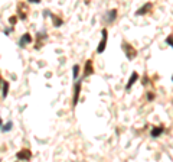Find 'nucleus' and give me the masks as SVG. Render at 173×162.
Returning a JSON list of instances; mask_svg holds the SVG:
<instances>
[{
  "mask_svg": "<svg viewBox=\"0 0 173 162\" xmlns=\"http://www.w3.org/2000/svg\"><path fill=\"white\" fill-rule=\"evenodd\" d=\"M121 49L124 51V54H125V56H127L129 61H133L136 56H137V51L133 48V45L127 44V42H123V44H121Z\"/></svg>",
  "mask_w": 173,
  "mask_h": 162,
  "instance_id": "1",
  "label": "nucleus"
},
{
  "mask_svg": "<svg viewBox=\"0 0 173 162\" xmlns=\"http://www.w3.org/2000/svg\"><path fill=\"white\" fill-rule=\"evenodd\" d=\"M107 39H108V31L105 28L101 31V41H100V44L97 46V52L98 54H103L104 51H105V46H107Z\"/></svg>",
  "mask_w": 173,
  "mask_h": 162,
  "instance_id": "2",
  "label": "nucleus"
},
{
  "mask_svg": "<svg viewBox=\"0 0 173 162\" xmlns=\"http://www.w3.org/2000/svg\"><path fill=\"white\" fill-rule=\"evenodd\" d=\"M81 83L82 80H76V83L74 84V95H72V107H75L78 104V100H79V93H81Z\"/></svg>",
  "mask_w": 173,
  "mask_h": 162,
  "instance_id": "3",
  "label": "nucleus"
},
{
  "mask_svg": "<svg viewBox=\"0 0 173 162\" xmlns=\"http://www.w3.org/2000/svg\"><path fill=\"white\" fill-rule=\"evenodd\" d=\"M27 13H29V9H27L26 3H17V16L20 20H26L27 19Z\"/></svg>",
  "mask_w": 173,
  "mask_h": 162,
  "instance_id": "4",
  "label": "nucleus"
},
{
  "mask_svg": "<svg viewBox=\"0 0 173 162\" xmlns=\"http://www.w3.org/2000/svg\"><path fill=\"white\" fill-rule=\"evenodd\" d=\"M16 158L19 161H29L30 158H32V152L29 151V149H20V151L16 153Z\"/></svg>",
  "mask_w": 173,
  "mask_h": 162,
  "instance_id": "5",
  "label": "nucleus"
},
{
  "mask_svg": "<svg viewBox=\"0 0 173 162\" xmlns=\"http://www.w3.org/2000/svg\"><path fill=\"white\" fill-rule=\"evenodd\" d=\"M30 42H32V36L29 34H23L20 36V39H19V42H17V45H19V48H26Z\"/></svg>",
  "mask_w": 173,
  "mask_h": 162,
  "instance_id": "6",
  "label": "nucleus"
},
{
  "mask_svg": "<svg viewBox=\"0 0 173 162\" xmlns=\"http://www.w3.org/2000/svg\"><path fill=\"white\" fill-rule=\"evenodd\" d=\"M151 9H153V3H150V2H149V3H146L144 6H141L140 9L136 12V15H137V16H143V15L149 13V12H150Z\"/></svg>",
  "mask_w": 173,
  "mask_h": 162,
  "instance_id": "7",
  "label": "nucleus"
},
{
  "mask_svg": "<svg viewBox=\"0 0 173 162\" xmlns=\"http://www.w3.org/2000/svg\"><path fill=\"white\" fill-rule=\"evenodd\" d=\"M94 74V68H92V61L88 59L85 62V67H84V77H90Z\"/></svg>",
  "mask_w": 173,
  "mask_h": 162,
  "instance_id": "8",
  "label": "nucleus"
},
{
  "mask_svg": "<svg viewBox=\"0 0 173 162\" xmlns=\"http://www.w3.org/2000/svg\"><path fill=\"white\" fill-rule=\"evenodd\" d=\"M115 17H117V9H111L110 12H107V15L104 17V20L107 23H111L115 20Z\"/></svg>",
  "mask_w": 173,
  "mask_h": 162,
  "instance_id": "9",
  "label": "nucleus"
},
{
  "mask_svg": "<svg viewBox=\"0 0 173 162\" xmlns=\"http://www.w3.org/2000/svg\"><path fill=\"white\" fill-rule=\"evenodd\" d=\"M49 17L52 19L55 28H61V26L64 25V19H61L59 16H56V15H54V13H49Z\"/></svg>",
  "mask_w": 173,
  "mask_h": 162,
  "instance_id": "10",
  "label": "nucleus"
},
{
  "mask_svg": "<svg viewBox=\"0 0 173 162\" xmlns=\"http://www.w3.org/2000/svg\"><path fill=\"white\" fill-rule=\"evenodd\" d=\"M163 132H164V128H163V126H157V128L151 129L150 136H151V138H159V136H160Z\"/></svg>",
  "mask_w": 173,
  "mask_h": 162,
  "instance_id": "11",
  "label": "nucleus"
},
{
  "mask_svg": "<svg viewBox=\"0 0 173 162\" xmlns=\"http://www.w3.org/2000/svg\"><path fill=\"white\" fill-rule=\"evenodd\" d=\"M137 78H139V74H137V73H133L131 75H130L129 83H127V85H125V90H127V91H129V90L131 88V85H133V84L137 81Z\"/></svg>",
  "mask_w": 173,
  "mask_h": 162,
  "instance_id": "12",
  "label": "nucleus"
},
{
  "mask_svg": "<svg viewBox=\"0 0 173 162\" xmlns=\"http://www.w3.org/2000/svg\"><path fill=\"white\" fill-rule=\"evenodd\" d=\"M72 78H74V81L79 78V65H76V64L72 67Z\"/></svg>",
  "mask_w": 173,
  "mask_h": 162,
  "instance_id": "13",
  "label": "nucleus"
},
{
  "mask_svg": "<svg viewBox=\"0 0 173 162\" xmlns=\"http://www.w3.org/2000/svg\"><path fill=\"white\" fill-rule=\"evenodd\" d=\"M7 94H9V83H7V81H3V91H2V97L6 99Z\"/></svg>",
  "mask_w": 173,
  "mask_h": 162,
  "instance_id": "14",
  "label": "nucleus"
},
{
  "mask_svg": "<svg viewBox=\"0 0 173 162\" xmlns=\"http://www.w3.org/2000/svg\"><path fill=\"white\" fill-rule=\"evenodd\" d=\"M12 128H13V122H7L6 124H3V128H2V132H10Z\"/></svg>",
  "mask_w": 173,
  "mask_h": 162,
  "instance_id": "15",
  "label": "nucleus"
},
{
  "mask_svg": "<svg viewBox=\"0 0 173 162\" xmlns=\"http://www.w3.org/2000/svg\"><path fill=\"white\" fill-rule=\"evenodd\" d=\"M17 20H19V16H17V15H15V16H10V17H9V22H10L12 26H15V25L17 23Z\"/></svg>",
  "mask_w": 173,
  "mask_h": 162,
  "instance_id": "16",
  "label": "nucleus"
},
{
  "mask_svg": "<svg viewBox=\"0 0 173 162\" xmlns=\"http://www.w3.org/2000/svg\"><path fill=\"white\" fill-rule=\"evenodd\" d=\"M46 36H48V35H46V32H45V31H42V32H39V34H38V42H39L41 39H45Z\"/></svg>",
  "mask_w": 173,
  "mask_h": 162,
  "instance_id": "17",
  "label": "nucleus"
},
{
  "mask_svg": "<svg viewBox=\"0 0 173 162\" xmlns=\"http://www.w3.org/2000/svg\"><path fill=\"white\" fill-rule=\"evenodd\" d=\"M166 44L170 45V46L173 48V35H170V36H168V38H166Z\"/></svg>",
  "mask_w": 173,
  "mask_h": 162,
  "instance_id": "18",
  "label": "nucleus"
},
{
  "mask_svg": "<svg viewBox=\"0 0 173 162\" xmlns=\"http://www.w3.org/2000/svg\"><path fill=\"white\" fill-rule=\"evenodd\" d=\"M153 99H154V94H153V93H149V94H147V100L151 101Z\"/></svg>",
  "mask_w": 173,
  "mask_h": 162,
  "instance_id": "19",
  "label": "nucleus"
},
{
  "mask_svg": "<svg viewBox=\"0 0 173 162\" xmlns=\"http://www.w3.org/2000/svg\"><path fill=\"white\" fill-rule=\"evenodd\" d=\"M10 32H13V26H12L10 29H5V35H9Z\"/></svg>",
  "mask_w": 173,
  "mask_h": 162,
  "instance_id": "20",
  "label": "nucleus"
},
{
  "mask_svg": "<svg viewBox=\"0 0 173 162\" xmlns=\"http://www.w3.org/2000/svg\"><path fill=\"white\" fill-rule=\"evenodd\" d=\"M147 80H149L147 77H144V78L141 80V83H143V85H146V84H149V81H147Z\"/></svg>",
  "mask_w": 173,
  "mask_h": 162,
  "instance_id": "21",
  "label": "nucleus"
},
{
  "mask_svg": "<svg viewBox=\"0 0 173 162\" xmlns=\"http://www.w3.org/2000/svg\"><path fill=\"white\" fill-rule=\"evenodd\" d=\"M29 3H35V5H38V3H41V0H27Z\"/></svg>",
  "mask_w": 173,
  "mask_h": 162,
  "instance_id": "22",
  "label": "nucleus"
},
{
  "mask_svg": "<svg viewBox=\"0 0 173 162\" xmlns=\"http://www.w3.org/2000/svg\"><path fill=\"white\" fill-rule=\"evenodd\" d=\"M2 128H3V120H2V117H0V130H2Z\"/></svg>",
  "mask_w": 173,
  "mask_h": 162,
  "instance_id": "23",
  "label": "nucleus"
},
{
  "mask_svg": "<svg viewBox=\"0 0 173 162\" xmlns=\"http://www.w3.org/2000/svg\"><path fill=\"white\" fill-rule=\"evenodd\" d=\"M0 84H3V80H2V77H0Z\"/></svg>",
  "mask_w": 173,
  "mask_h": 162,
  "instance_id": "24",
  "label": "nucleus"
}]
</instances>
